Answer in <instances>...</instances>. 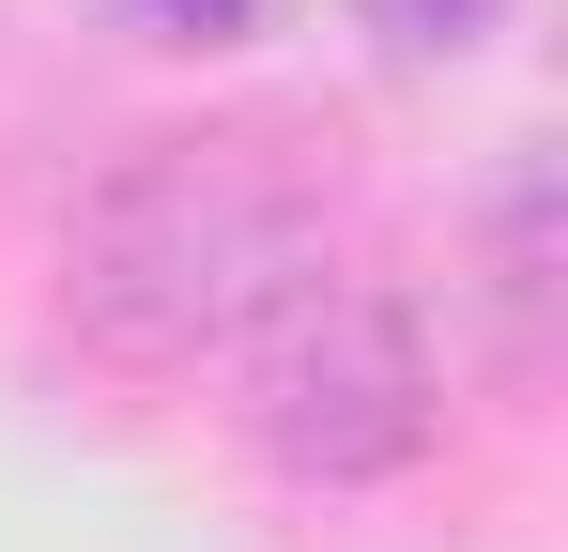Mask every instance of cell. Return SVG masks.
Segmentation results:
<instances>
[{"mask_svg": "<svg viewBox=\"0 0 568 552\" xmlns=\"http://www.w3.org/2000/svg\"><path fill=\"white\" fill-rule=\"evenodd\" d=\"M323 276V170L277 123H185L139 139L62 231V307L123 368H200L231 354L277 292Z\"/></svg>", "mask_w": 568, "mask_h": 552, "instance_id": "6da1fadb", "label": "cell"}, {"mask_svg": "<svg viewBox=\"0 0 568 552\" xmlns=\"http://www.w3.org/2000/svg\"><path fill=\"white\" fill-rule=\"evenodd\" d=\"M246 430L277 476L307 491H369V476H415L430 430H446V368H430V323L384 292V276H307L277 292L246 338Z\"/></svg>", "mask_w": 568, "mask_h": 552, "instance_id": "7a4b0ae2", "label": "cell"}, {"mask_svg": "<svg viewBox=\"0 0 568 552\" xmlns=\"http://www.w3.org/2000/svg\"><path fill=\"white\" fill-rule=\"evenodd\" d=\"M354 16H369L399 62H476V47H491V31H507L523 0H354Z\"/></svg>", "mask_w": 568, "mask_h": 552, "instance_id": "3957f363", "label": "cell"}, {"mask_svg": "<svg viewBox=\"0 0 568 552\" xmlns=\"http://www.w3.org/2000/svg\"><path fill=\"white\" fill-rule=\"evenodd\" d=\"M154 47H246V31H277L292 0H123Z\"/></svg>", "mask_w": 568, "mask_h": 552, "instance_id": "277c9868", "label": "cell"}]
</instances>
